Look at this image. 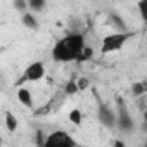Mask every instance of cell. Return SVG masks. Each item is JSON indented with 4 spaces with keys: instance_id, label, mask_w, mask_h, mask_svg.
<instances>
[{
    "instance_id": "cell-1",
    "label": "cell",
    "mask_w": 147,
    "mask_h": 147,
    "mask_svg": "<svg viewBox=\"0 0 147 147\" xmlns=\"http://www.w3.org/2000/svg\"><path fill=\"white\" fill-rule=\"evenodd\" d=\"M87 49L83 33H67L59 38L52 47V59L55 62H78L80 55Z\"/></svg>"
},
{
    "instance_id": "cell-2",
    "label": "cell",
    "mask_w": 147,
    "mask_h": 147,
    "mask_svg": "<svg viewBox=\"0 0 147 147\" xmlns=\"http://www.w3.org/2000/svg\"><path fill=\"white\" fill-rule=\"evenodd\" d=\"M130 38H131V33H121V31L106 35L100 42V54L107 55L113 52H119Z\"/></svg>"
},
{
    "instance_id": "cell-3",
    "label": "cell",
    "mask_w": 147,
    "mask_h": 147,
    "mask_svg": "<svg viewBox=\"0 0 147 147\" xmlns=\"http://www.w3.org/2000/svg\"><path fill=\"white\" fill-rule=\"evenodd\" d=\"M43 147H80L76 138L64 130H55L47 135Z\"/></svg>"
},
{
    "instance_id": "cell-4",
    "label": "cell",
    "mask_w": 147,
    "mask_h": 147,
    "mask_svg": "<svg viewBox=\"0 0 147 147\" xmlns=\"http://www.w3.org/2000/svg\"><path fill=\"white\" fill-rule=\"evenodd\" d=\"M45 73H47L45 64L40 62V61H35V62H31V64L23 71V75H21V78L18 80L16 85H23V83H28V82H40V80L45 76Z\"/></svg>"
},
{
    "instance_id": "cell-5",
    "label": "cell",
    "mask_w": 147,
    "mask_h": 147,
    "mask_svg": "<svg viewBox=\"0 0 147 147\" xmlns=\"http://www.w3.org/2000/svg\"><path fill=\"white\" fill-rule=\"evenodd\" d=\"M116 104H118V111H116V125H118V128L121 130V131H131L133 128H135V125H133V119H131V116H130V113H128V107H126V104H125V100L121 99V97H118L116 99Z\"/></svg>"
},
{
    "instance_id": "cell-6",
    "label": "cell",
    "mask_w": 147,
    "mask_h": 147,
    "mask_svg": "<svg viewBox=\"0 0 147 147\" xmlns=\"http://www.w3.org/2000/svg\"><path fill=\"white\" fill-rule=\"evenodd\" d=\"M97 100H99V109H97L99 121H100L104 126H107V128L114 126V125H116V114L111 111V107H109L106 102H102V100L99 99V95H97Z\"/></svg>"
},
{
    "instance_id": "cell-7",
    "label": "cell",
    "mask_w": 147,
    "mask_h": 147,
    "mask_svg": "<svg viewBox=\"0 0 147 147\" xmlns=\"http://www.w3.org/2000/svg\"><path fill=\"white\" fill-rule=\"evenodd\" d=\"M18 99H19V102L24 106V107H33V95H31V92L28 90V88H19L18 90Z\"/></svg>"
},
{
    "instance_id": "cell-8",
    "label": "cell",
    "mask_w": 147,
    "mask_h": 147,
    "mask_svg": "<svg viewBox=\"0 0 147 147\" xmlns=\"http://www.w3.org/2000/svg\"><path fill=\"white\" fill-rule=\"evenodd\" d=\"M21 21H23L24 26H28V28H31V30H36V28H38V21H36L35 16L30 14V12H24V14L21 16Z\"/></svg>"
},
{
    "instance_id": "cell-9",
    "label": "cell",
    "mask_w": 147,
    "mask_h": 147,
    "mask_svg": "<svg viewBox=\"0 0 147 147\" xmlns=\"http://www.w3.org/2000/svg\"><path fill=\"white\" fill-rule=\"evenodd\" d=\"M111 21L116 24V28L121 31V33H128V28H126V23L118 16V14H111Z\"/></svg>"
},
{
    "instance_id": "cell-10",
    "label": "cell",
    "mask_w": 147,
    "mask_h": 147,
    "mask_svg": "<svg viewBox=\"0 0 147 147\" xmlns=\"http://www.w3.org/2000/svg\"><path fill=\"white\" fill-rule=\"evenodd\" d=\"M5 125H7V130H11V131H14L18 128V119H16V116L11 111L5 113Z\"/></svg>"
},
{
    "instance_id": "cell-11",
    "label": "cell",
    "mask_w": 147,
    "mask_h": 147,
    "mask_svg": "<svg viewBox=\"0 0 147 147\" xmlns=\"http://www.w3.org/2000/svg\"><path fill=\"white\" fill-rule=\"evenodd\" d=\"M131 92L135 94V95H142V94H145L147 92V82H140V83H135L133 87H131Z\"/></svg>"
},
{
    "instance_id": "cell-12",
    "label": "cell",
    "mask_w": 147,
    "mask_h": 147,
    "mask_svg": "<svg viewBox=\"0 0 147 147\" xmlns=\"http://www.w3.org/2000/svg\"><path fill=\"white\" fill-rule=\"evenodd\" d=\"M82 111L80 109H73L71 113H69V121L71 123H75V125H82Z\"/></svg>"
},
{
    "instance_id": "cell-13",
    "label": "cell",
    "mask_w": 147,
    "mask_h": 147,
    "mask_svg": "<svg viewBox=\"0 0 147 147\" xmlns=\"http://www.w3.org/2000/svg\"><path fill=\"white\" fill-rule=\"evenodd\" d=\"M28 5H30L31 11H36V12L45 9V2H43V0H28Z\"/></svg>"
},
{
    "instance_id": "cell-14",
    "label": "cell",
    "mask_w": 147,
    "mask_h": 147,
    "mask_svg": "<svg viewBox=\"0 0 147 147\" xmlns=\"http://www.w3.org/2000/svg\"><path fill=\"white\" fill-rule=\"evenodd\" d=\"M138 12H140V18L147 23V0H140L138 2Z\"/></svg>"
},
{
    "instance_id": "cell-15",
    "label": "cell",
    "mask_w": 147,
    "mask_h": 147,
    "mask_svg": "<svg viewBox=\"0 0 147 147\" xmlns=\"http://www.w3.org/2000/svg\"><path fill=\"white\" fill-rule=\"evenodd\" d=\"M92 55H94V50H92L90 47H87V49L83 50V54L80 55V59H78V62H87L88 59H92Z\"/></svg>"
},
{
    "instance_id": "cell-16",
    "label": "cell",
    "mask_w": 147,
    "mask_h": 147,
    "mask_svg": "<svg viewBox=\"0 0 147 147\" xmlns=\"http://www.w3.org/2000/svg\"><path fill=\"white\" fill-rule=\"evenodd\" d=\"M76 92H78L76 82H69V83L66 85V94H76Z\"/></svg>"
},
{
    "instance_id": "cell-17",
    "label": "cell",
    "mask_w": 147,
    "mask_h": 147,
    "mask_svg": "<svg viewBox=\"0 0 147 147\" xmlns=\"http://www.w3.org/2000/svg\"><path fill=\"white\" fill-rule=\"evenodd\" d=\"M76 85H78V90L88 88V80H87V78H78V80H76Z\"/></svg>"
},
{
    "instance_id": "cell-18",
    "label": "cell",
    "mask_w": 147,
    "mask_h": 147,
    "mask_svg": "<svg viewBox=\"0 0 147 147\" xmlns=\"http://www.w3.org/2000/svg\"><path fill=\"white\" fill-rule=\"evenodd\" d=\"M113 147H126V144H125V140H121V138H114Z\"/></svg>"
},
{
    "instance_id": "cell-19",
    "label": "cell",
    "mask_w": 147,
    "mask_h": 147,
    "mask_svg": "<svg viewBox=\"0 0 147 147\" xmlns=\"http://www.w3.org/2000/svg\"><path fill=\"white\" fill-rule=\"evenodd\" d=\"M144 119H145V123H147V111L144 113Z\"/></svg>"
},
{
    "instance_id": "cell-20",
    "label": "cell",
    "mask_w": 147,
    "mask_h": 147,
    "mask_svg": "<svg viewBox=\"0 0 147 147\" xmlns=\"http://www.w3.org/2000/svg\"><path fill=\"white\" fill-rule=\"evenodd\" d=\"M144 147H147V140H145V145H144Z\"/></svg>"
}]
</instances>
